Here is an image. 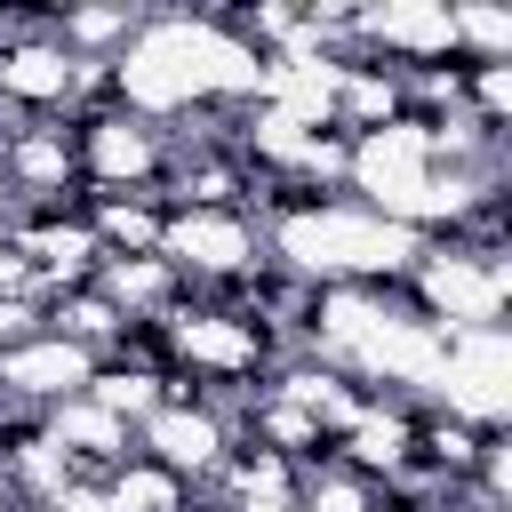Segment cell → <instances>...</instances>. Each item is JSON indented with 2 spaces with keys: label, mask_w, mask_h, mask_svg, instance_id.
<instances>
[{
  "label": "cell",
  "mask_w": 512,
  "mask_h": 512,
  "mask_svg": "<svg viewBox=\"0 0 512 512\" xmlns=\"http://www.w3.org/2000/svg\"><path fill=\"white\" fill-rule=\"evenodd\" d=\"M344 192H352L368 216L424 232V208H432V152H424V128H416V120H392V128L352 136Z\"/></svg>",
  "instance_id": "obj_2"
},
{
  "label": "cell",
  "mask_w": 512,
  "mask_h": 512,
  "mask_svg": "<svg viewBox=\"0 0 512 512\" xmlns=\"http://www.w3.org/2000/svg\"><path fill=\"white\" fill-rule=\"evenodd\" d=\"M88 376H96V352H80V344H64V336H48V328L0 352V392H8L16 408L80 400V392H88Z\"/></svg>",
  "instance_id": "obj_5"
},
{
  "label": "cell",
  "mask_w": 512,
  "mask_h": 512,
  "mask_svg": "<svg viewBox=\"0 0 512 512\" xmlns=\"http://www.w3.org/2000/svg\"><path fill=\"white\" fill-rule=\"evenodd\" d=\"M160 256L176 264V280L200 296V288H240L264 272V232L240 216V208H168L160 224Z\"/></svg>",
  "instance_id": "obj_3"
},
{
  "label": "cell",
  "mask_w": 512,
  "mask_h": 512,
  "mask_svg": "<svg viewBox=\"0 0 512 512\" xmlns=\"http://www.w3.org/2000/svg\"><path fill=\"white\" fill-rule=\"evenodd\" d=\"M136 456H152V464L176 472L184 488H208L216 464L232 456V432H224L200 400H160V408L136 424Z\"/></svg>",
  "instance_id": "obj_4"
},
{
  "label": "cell",
  "mask_w": 512,
  "mask_h": 512,
  "mask_svg": "<svg viewBox=\"0 0 512 512\" xmlns=\"http://www.w3.org/2000/svg\"><path fill=\"white\" fill-rule=\"evenodd\" d=\"M408 312L432 328V336H464V328H504V304H512V264L504 256H456L440 240H424L416 272L400 280Z\"/></svg>",
  "instance_id": "obj_1"
},
{
  "label": "cell",
  "mask_w": 512,
  "mask_h": 512,
  "mask_svg": "<svg viewBox=\"0 0 512 512\" xmlns=\"http://www.w3.org/2000/svg\"><path fill=\"white\" fill-rule=\"evenodd\" d=\"M456 512H504V504H456Z\"/></svg>",
  "instance_id": "obj_6"
}]
</instances>
